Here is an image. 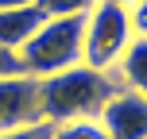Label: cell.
Returning a JSON list of instances; mask_svg holds the SVG:
<instances>
[{"label":"cell","instance_id":"obj_1","mask_svg":"<svg viewBox=\"0 0 147 139\" xmlns=\"http://www.w3.org/2000/svg\"><path fill=\"white\" fill-rule=\"evenodd\" d=\"M120 89L112 70H93L85 62L39 77V112L43 124H66V120H97L109 97Z\"/></svg>","mask_w":147,"mask_h":139},{"label":"cell","instance_id":"obj_2","mask_svg":"<svg viewBox=\"0 0 147 139\" xmlns=\"http://www.w3.org/2000/svg\"><path fill=\"white\" fill-rule=\"evenodd\" d=\"M81 35H85V15H62L47 19L27 43L20 46V66L27 77H51L58 70H70L81 62Z\"/></svg>","mask_w":147,"mask_h":139},{"label":"cell","instance_id":"obj_3","mask_svg":"<svg viewBox=\"0 0 147 139\" xmlns=\"http://www.w3.org/2000/svg\"><path fill=\"white\" fill-rule=\"evenodd\" d=\"M136 39L132 15L116 0H97L85 12V35H81V62L93 70H116L120 54Z\"/></svg>","mask_w":147,"mask_h":139},{"label":"cell","instance_id":"obj_4","mask_svg":"<svg viewBox=\"0 0 147 139\" xmlns=\"http://www.w3.org/2000/svg\"><path fill=\"white\" fill-rule=\"evenodd\" d=\"M31 124H43V112H39V77H27V73L0 77V135L31 128Z\"/></svg>","mask_w":147,"mask_h":139},{"label":"cell","instance_id":"obj_5","mask_svg":"<svg viewBox=\"0 0 147 139\" xmlns=\"http://www.w3.org/2000/svg\"><path fill=\"white\" fill-rule=\"evenodd\" d=\"M97 120L109 132V139H147V97L132 89H116Z\"/></svg>","mask_w":147,"mask_h":139},{"label":"cell","instance_id":"obj_6","mask_svg":"<svg viewBox=\"0 0 147 139\" xmlns=\"http://www.w3.org/2000/svg\"><path fill=\"white\" fill-rule=\"evenodd\" d=\"M43 23H47V15L39 12L35 4H27V8H4V12H0V46L20 54V46L27 43Z\"/></svg>","mask_w":147,"mask_h":139},{"label":"cell","instance_id":"obj_7","mask_svg":"<svg viewBox=\"0 0 147 139\" xmlns=\"http://www.w3.org/2000/svg\"><path fill=\"white\" fill-rule=\"evenodd\" d=\"M112 73H116L120 89H132V93L147 97V39L143 35H136L128 43V50L120 54V62H116Z\"/></svg>","mask_w":147,"mask_h":139},{"label":"cell","instance_id":"obj_8","mask_svg":"<svg viewBox=\"0 0 147 139\" xmlns=\"http://www.w3.org/2000/svg\"><path fill=\"white\" fill-rule=\"evenodd\" d=\"M51 139H109L101 120H66V124H51Z\"/></svg>","mask_w":147,"mask_h":139},{"label":"cell","instance_id":"obj_9","mask_svg":"<svg viewBox=\"0 0 147 139\" xmlns=\"http://www.w3.org/2000/svg\"><path fill=\"white\" fill-rule=\"evenodd\" d=\"M97 0H35V8L47 19H62V15H85Z\"/></svg>","mask_w":147,"mask_h":139},{"label":"cell","instance_id":"obj_10","mask_svg":"<svg viewBox=\"0 0 147 139\" xmlns=\"http://www.w3.org/2000/svg\"><path fill=\"white\" fill-rule=\"evenodd\" d=\"M0 139H51V124H31V128H20V132H4Z\"/></svg>","mask_w":147,"mask_h":139},{"label":"cell","instance_id":"obj_11","mask_svg":"<svg viewBox=\"0 0 147 139\" xmlns=\"http://www.w3.org/2000/svg\"><path fill=\"white\" fill-rule=\"evenodd\" d=\"M128 15H132V31L147 39V0H136V4L128 8Z\"/></svg>","mask_w":147,"mask_h":139},{"label":"cell","instance_id":"obj_12","mask_svg":"<svg viewBox=\"0 0 147 139\" xmlns=\"http://www.w3.org/2000/svg\"><path fill=\"white\" fill-rule=\"evenodd\" d=\"M16 73H23V66H20V54H16V50H4V46H0V77H16Z\"/></svg>","mask_w":147,"mask_h":139},{"label":"cell","instance_id":"obj_13","mask_svg":"<svg viewBox=\"0 0 147 139\" xmlns=\"http://www.w3.org/2000/svg\"><path fill=\"white\" fill-rule=\"evenodd\" d=\"M27 4H35V0H0V12L4 8H27Z\"/></svg>","mask_w":147,"mask_h":139},{"label":"cell","instance_id":"obj_14","mask_svg":"<svg viewBox=\"0 0 147 139\" xmlns=\"http://www.w3.org/2000/svg\"><path fill=\"white\" fill-rule=\"evenodd\" d=\"M116 4H124V8H132V4H136V0H116Z\"/></svg>","mask_w":147,"mask_h":139}]
</instances>
